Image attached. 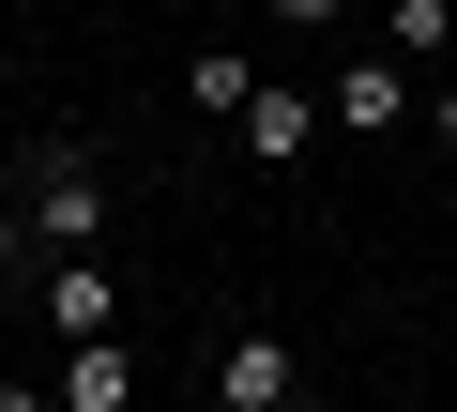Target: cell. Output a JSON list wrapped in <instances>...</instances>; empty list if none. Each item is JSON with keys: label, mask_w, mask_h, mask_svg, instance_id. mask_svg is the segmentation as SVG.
Listing matches in <instances>:
<instances>
[{"label": "cell", "mask_w": 457, "mask_h": 412, "mask_svg": "<svg viewBox=\"0 0 457 412\" xmlns=\"http://www.w3.org/2000/svg\"><path fill=\"white\" fill-rule=\"evenodd\" d=\"M16 214H31V260H92V245H107V168H92L77 138H46L31 183H16Z\"/></svg>", "instance_id": "6da1fadb"}, {"label": "cell", "mask_w": 457, "mask_h": 412, "mask_svg": "<svg viewBox=\"0 0 457 412\" xmlns=\"http://www.w3.org/2000/svg\"><path fill=\"white\" fill-rule=\"evenodd\" d=\"M31 321L77 351V336H122V290H107V260H31Z\"/></svg>", "instance_id": "7a4b0ae2"}, {"label": "cell", "mask_w": 457, "mask_h": 412, "mask_svg": "<svg viewBox=\"0 0 457 412\" xmlns=\"http://www.w3.org/2000/svg\"><path fill=\"white\" fill-rule=\"evenodd\" d=\"M290 397H305V351L290 336H228L213 351V412H290Z\"/></svg>", "instance_id": "3957f363"}, {"label": "cell", "mask_w": 457, "mask_h": 412, "mask_svg": "<svg viewBox=\"0 0 457 412\" xmlns=\"http://www.w3.org/2000/svg\"><path fill=\"white\" fill-rule=\"evenodd\" d=\"M396 122H411V62L396 46H351L336 62V138H396Z\"/></svg>", "instance_id": "277c9868"}, {"label": "cell", "mask_w": 457, "mask_h": 412, "mask_svg": "<svg viewBox=\"0 0 457 412\" xmlns=\"http://www.w3.org/2000/svg\"><path fill=\"white\" fill-rule=\"evenodd\" d=\"M46 397H62V412H122V397H137V351H122V336H77Z\"/></svg>", "instance_id": "5b68a950"}, {"label": "cell", "mask_w": 457, "mask_h": 412, "mask_svg": "<svg viewBox=\"0 0 457 412\" xmlns=\"http://www.w3.org/2000/svg\"><path fill=\"white\" fill-rule=\"evenodd\" d=\"M183 107H198V122H245V107H260V62H245V46H198V62H183Z\"/></svg>", "instance_id": "8992f818"}, {"label": "cell", "mask_w": 457, "mask_h": 412, "mask_svg": "<svg viewBox=\"0 0 457 412\" xmlns=\"http://www.w3.org/2000/svg\"><path fill=\"white\" fill-rule=\"evenodd\" d=\"M305 138H320L305 92H260V107H245V153H260V168H305Z\"/></svg>", "instance_id": "52a82bcc"}, {"label": "cell", "mask_w": 457, "mask_h": 412, "mask_svg": "<svg viewBox=\"0 0 457 412\" xmlns=\"http://www.w3.org/2000/svg\"><path fill=\"white\" fill-rule=\"evenodd\" d=\"M381 46H396V62H442V46H457V0H381Z\"/></svg>", "instance_id": "ba28073f"}, {"label": "cell", "mask_w": 457, "mask_h": 412, "mask_svg": "<svg viewBox=\"0 0 457 412\" xmlns=\"http://www.w3.org/2000/svg\"><path fill=\"white\" fill-rule=\"evenodd\" d=\"M16 275H31V214L0 198V290H16Z\"/></svg>", "instance_id": "9c48e42d"}, {"label": "cell", "mask_w": 457, "mask_h": 412, "mask_svg": "<svg viewBox=\"0 0 457 412\" xmlns=\"http://www.w3.org/2000/svg\"><path fill=\"white\" fill-rule=\"evenodd\" d=\"M351 16V0H275V31H336Z\"/></svg>", "instance_id": "30bf717a"}, {"label": "cell", "mask_w": 457, "mask_h": 412, "mask_svg": "<svg viewBox=\"0 0 457 412\" xmlns=\"http://www.w3.org/2000/svg\"><path fill=\"white\" fill-rule=\"evenodd\" d=\"M0 412H62V397H46V382H0Z\"/></svg>", "instance_id": "8fae6325"}, {"label": "cell", "mask_w": 457, "mask_h": 412, "mask_svg": "<svg viewBox=\"0 0 457 412\" xmlns=\"http://www.w3.org/2000/svg\"><path fill=\"white\" fill-rule=\"evenodd\" d=\"M442 153H457V77H442Z\"/></svg>", "instance_id": "7c38bea8"}, {"label": "cell", "mask_w": 457, "mask_h": 412, "mask_svg": "<svg viewBox=\"0 0 457 412\" xmlns=\"http://www.w3.org/2000/svg\"><path fill=\"white\" fill-rule=\"evenodd\" d=\"M16 306H31V290H0V336H16Z\"/></svg>", "instance_id": "4fadbf2b"}]
</instances>
